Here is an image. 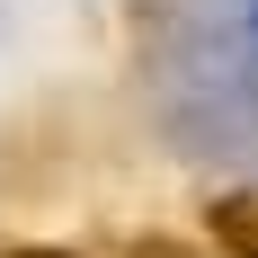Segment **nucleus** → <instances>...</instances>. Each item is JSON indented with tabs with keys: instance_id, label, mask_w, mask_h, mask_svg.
<instances>
[{
	"instance_id": "f257e3e1",
	"label": "nucleus",
	"mask_w": 258,
	"mask_h": 258,
	"mask_svg": "<svg viewBox=\"0 0 258 258\" xmlns=\"http://www.w3.org/2000/svg\"><path fill=\"white\" fill-rule=\"evenodd\" d=\"M205 232L223 258H258V187H240V196H214L205 205Z\"/></svg>"
},
{
	"instance_id": "f03ea898",
	"label": "nucleus",
	"mask_w": 258,
	"mask_h": 258,
	"mask_svg": "<svg viewBox=\"0 0 258 258\" xmlns=\"http://www.w3.org/2000/svg\"><path fill=\"white\" fill-rule=\"evenodd\" d=\"M134 258H187V249H169V240H143V249H134Z\"/></svg>"
},
{
	"instance_id": "7ed1b4c3",
	"label": "nucleus",
	"mask_w": 258,
	"mask_h": 258,
	"mask_svg": "<svg viewBox=\"0 0 258 258\" xmlns=\"http://www.w3.org/2000/svg\"><path fill=\"white\" fill-rule=\"evenodd\" d=\"M9 258H62V249H9Z\"/></svg>"
}]
</instances>
